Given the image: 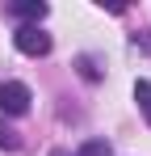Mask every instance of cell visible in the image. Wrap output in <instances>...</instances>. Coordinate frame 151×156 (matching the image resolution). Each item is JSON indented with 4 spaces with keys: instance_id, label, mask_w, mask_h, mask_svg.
Segmentation results:
<instances>
[{
    "instance_id": "4",
    "label": "cell",
    "mask_w": 151,
    "mask_h": 156,
    "mask_svg": "<svg viewBox=\"0 0 151 156\" xmlns=\"http://www.w3.org/2000/svg\"><path fill=\"white\" fill-rule=\"evenodd\" d=\"M134 101L143 110V118L151 122V80H134Z\"/></svg>"
},
{
    "instance_id": "1",
    "label": "cell",
    "mask_w": 151,
    "mask_h": 156,
    "mask_svg": "<svg viewBox=\"0 0 151 156\" xmlns=\"http://www.w3.org/2000/svg\"><path fill=\"white\" fill-rule=\"evenodd\" d=\"M29 101H34L29 97V84H21V80H4L0 84V114H13L17 118V114L29 110Z\"/></svg>"
},
{
    "instance_id": "5",
    "label": "cell",
    "mask_w": 151,
    "mask_h": 156,
    "mask_svg": "<svg viewBox=\"0 0 151 156\" xmlns=\"http://www.w3.org/2000/svg\"><path fill=\"white\" fill-rule=\"evenodd\" d=\"M76 156H113V148H109V139H88Z\"/></svg>"
},
{
    "instance_id": "6",
    "label": "cell",
    "mask_w": 151,
    "mask_h": 156,
    "mask_svg": "<svg viewBox=\"0 0 151 156\" xmlns=\"http://www.w3.org/2000/svg\"><path fill=\"white\" fill-rule=\"evenodd\" d=\"M76 68H80V76H84V80H101V68H97V59H92V55H80V59H76Z\"/></svg>"
},
{
    "instance_id": "2",
    "label": "cell",
    "mask_w": 151,
    "mask_h": 156,
    "mask_svg": "<svg viewBox=\"0 0 151 156\" xmlns=\"http://www.w3.org/2000/svg\"><path fill=\"white\" fill-rule=\"evenodd\" d=\"M13 42H17V51L21 55H50V34L46 30H38V26H21L17 34H13Z\"/></svg>"
},
{
    "instance_id": "7",
    "label": "cell",
    "mask_w": 151,
    "mask_h": 156,
    "mask_svg": "<svg viewBox=\"0 0 151 156\" xmlns=\"http://www.w3.org/2000/svg\"><path fill=\"white\" fill-rule=\"evenodd\" d=\"M0 148H8V152H13V148H21V139H17V131H8L4 122H0Z\"/></svg>"
},
{
    "instance_id": "8",
    "label": "cell",
    "mask_w": 151,
    "mask_h": 156,
    "mask_svg": "<svg viewBox=\"0 0 151 156\" xmlns=\"http://www.w3.org/2000/svg\"><path fill=\"white\" fill-rule=\"evenodd\" d=\"M50 156H67V152H63V148H55V152H50Z\"/></svg>"
},
{
    "instance_id": "3",
    "label": "cell",
    "mask_w": 151,
    "mask_h": 156,
    "mask_svg": "<svg viewBox=\"0 0 151 156\" xmlns=\"http://www.w3.org/2000/svg\"><path fill=\"white\" fill-rule=\"evenodd\" d=\"M8 13H13V17H21V21H29V26H38V21L50 13V4H42V0H17Z\"/></svg>"
}]
</instances>
